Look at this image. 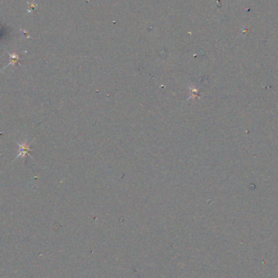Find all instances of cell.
<instances>
[{"label":"cell","instance_id":"6da1fadb","mask_svg":"<svg viewBox=\"0 0 278 278\" xmlns=\"http://www.w3.org/2000/svg\"><path fill=\"white\" fill-rule=\"evenodd\" d=\"M19 146H20V151H19V155L17 157L20 156V157L25 158L26 155L29 154V146L26 144V142H24L23 144H19Z\"/></svg>","mask_w":278,"mask_h":278}]
</instances>
